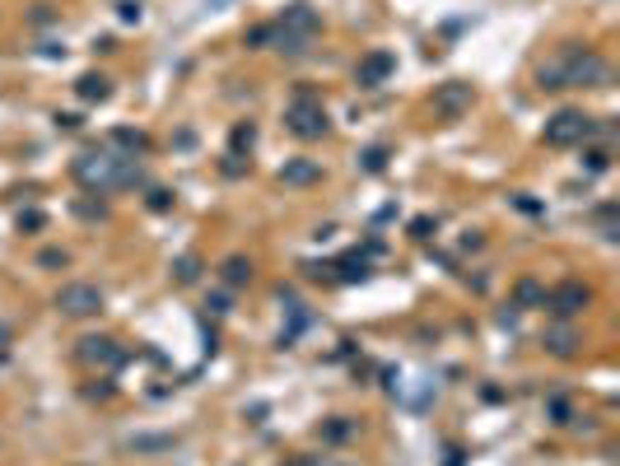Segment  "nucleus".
Instances as JSON below:
<instances>
[{"label":"nucleus","instance_id":"nucleus-1","mask_svg":"<svg viewBox=\"0 0 620 466\" xmlns=\"http://www.w3.org/2000/svg\"><path fill=\"white\" fill-rule=\"evenodd\" d=\"M611 79V66L587 47H564L555 61L536 70V89H602Z\"/></svg>","mask_w":620,"mask_h":466},{"label":"nucleus","instance_id":"nucleus-2","mask_svg":"<svg viewBox=\"0 0 620 466\" xmlns=\"http://www.w3.org/2000/svg\"><path fill=\"white\" fill-rule=\"evenodd\" d=\"M70 173L89 191H117V187H140V182H145L136 154H113V149H84V154L70 164Z\"/></svg>","mask_w":620,"mask_h":466},{"label":"nucleus","instance_id":"nucleus-3","mask_svg":"<svg viewBox=\"0 0 620 466\" xmlns=\"http://www.w3.org/2000/svg\"><path fill=\"white\" fill-rule=\"evenodd\" d=\"M313 33H317V10L313 5H289L280 14V23H271V47L285 56H299V52H308Z\"/></svg>","mask_w":620,"mask_h":466},{"label":"nucleus","instance_id":"nucleus-4","mask_svg":"<svg viewBox=\"0 0 620 466\" xmlns=\"http://www.w3.org/2000/svg\"><path fill=\"white\" fill-rule=\"evenodd\" d=\"M285 126H289V135H299V140H322L331 122H327L322 98H317L313 89H299V93H294V103L285 108Z\"/></svg>","mask_w":620,"mask_h":466},{"label":"nucleus","instance_id":"nucleus-5","mask_svg":"<svg viewBox=\"0 0 620 466\" xmlns=\"http://www.w3.org/2000/svg\"><path fill=\"white\" fill-rule=\"evenodd\" d=\"M546 144H555V149H569V144H587L592 135H602V122H592L587 112H578V108H564V112H555L551 122H546Z\"/></svg>","mask_w":620,"mask_h":466},{"label":"nucleus","instance_id":"nucleus-6","mask_svg":"<svg viewBox=\"0 0 620 466\" xmlns=\"http://www.w3.org/2000/svg\"><path fill=\"white\" fill-rule=\"evenodd\" d=\"M57 312H66V317H93V312H103V289L84 285V280H70V285L57 289Z\"/></svg>","mask_w":620,"mask_h":466},{"label":"nucleus","instance_id":"nucleus-7","mask_svg":"<svg viewBox=\"0 0 620 466\" xmlns=\"http://www.w3.org/2000/svg\"><path fill=\"white\" fill-rule=\"evenodd\" d=\"M471 84H466V79H448V84H439V89H434V112H439L443 122H457V117H462V112H471Z\"/></svg>","mask_w":620,"mask_h":466},{"label":"nucleus","instance_id":"nucleus-8","mask_svg":"<svg viewBox=\"0 0 620 466\" xmlns=\"http://www.w3.org/2000/svg\"><path fill=\"white\" fill-rule=\"evenodd\" d=\"M79 359H84L89 368H122L126 350L113 341V336H84V341H79Z\"/></svg>","mask_w":620,"mask_h":466},{"label":"nucleus","instance_id":"nucleus-9","mask_svg":"<svg viewBox=\"0 0 620 466\" xmlns=\"http://www.w3.org/2000/svg\"><path fill=\"white\" fill-rule=\"evenodd\" d=\"M392 75H396V56L378 47V52H369V56L360 61V70H355V84H360V89H378V84H387Z\"/></svg>","mask_w":620,"mask_h":466},{"label":"nucleus","instance_id":"nucleus-10","mask_svg":"<svg viewBox=\"0 0 620 466\" xmlns=\"http://www.w3.org/2000/svg\"><path fill=\"white\" fill-rule=\"evenodd\" d=\"M587 299H592V294H587V285H578V280H564L555 294H546V308H551L555 317H578V312L587 308Z\"/></svg>","mask_w":620,"mask_h":466},{"label":"nucleus","instance_id":"nucleus-11","mask_svg":"<svg viewBox=\"0 0 620 466\" xmlns=\"http://www.w3.org/2000/svg\"><path fill=\"white\" fill-rule=\"evenodd\" d=\"M280 182L285 187H313V182H322V164L317 159H289L280 168Z\"/></svg>","mask_w":620,"mask_h":466},{"label":"nucleus","instance_id":"nucleus-12","mask_svg":"<svg viewBox=\"0 0 620 466\" xmlns=\"http://www.w3.org/2000/svg\"><path fill=\"white\" fill-rule=\"evenodd\" d=\"M513 308H546V285L536 275H522L513 285Z\"/></svg>","mask_w":620,"mask_h":466},{"label":"nucleus","instance_id":"nucleus-13","mask_svg":"<svg viewBox=\"0 0 620 466\" xmlns=\"http://www.w3.org/2000/svg\"><path fill=\"white\" fill-rule=\"evenodd\" d=\"M336 271H340V285H364V280H369V252H345L336 261Z\"/></svg>","mask_w":620,"mask_h":466},{"label":"nucleus","instance_id":"nucleus-14","mask_svg":"<svg viewBox=\"0 0 620 466\" xmlns=\"http://www.w3.org/2000/svg\"><path fill=\"white\" fill-rule=\"evenodd\" d=\"M75 93L84 103H108V98H113V79H108V75H79Z\"/></svg>","mask_w":620,"mask_h":466},{"label":"nucleus","instance_id":"nucleus-15","mask_svg":"<svg viewBox=\"0 0 620 466\" xmlns=\"http://www.w3.org/2000/svg\"><path fill=\"white\" fill-rule=\"evenodd\" d=\"M219 280H224L229 289H243L252 280V261H248V256H229L224 266H219Z\"/></svg>","mask_w":620,"mask_h":466},{"label":"nucleus","instance_id":"nucleus-16","mask_svg":"<svg viewBox=\"0 0 620 466\" xmlns=\"http://www.w3.org/2000/svg\"><path fill=\"white\" fill-rule=\"evenodd\" d=\"M252 144H257V126H252V122H238L234 131H229V154H238V159H243V154L252 149Z\"/></svg>","mask_w":620,"mask_h":466},{"label":"nucleus","instance_id":"nucleus-17","mask_svg":"<svg viewBox=\"0 0 620 466\" xmlns=\"http://www.w3.org/2000/svg\"><path fill=\"white\" fill-rule=\"evenodd\" d=\"M113 140L122 144V149H131V154H145V149H149L145 131H131V126H117V131H113Z\"/></svg>","mask_w":620,"mask_h":466},{"label":"nucleus","instance_id":"nucleus-18","mask_svg":"<svg viewBox=\"0 0 620 466\" xmlns=\"http://www.w3.org/2000/svg\"><path fill=\"white\" fill-rule=\"evenodd\" d=\"M173 275H178V285H192V280L201 275V256H196V252L178 256V261H173Z\"/></svg>","mask_w":620,"mask_h":466},{"label":"nucleus","instance_id":"nucleus-19","mask_svg":"<svg viewBox=\"0 0 620 466\" xmlns=\"http://www.w3.org/2000/svg\"><path fill=\"white\" fill-rule=\"evenodd\" d=\"M387 154H392L387 144H369V149L360 154V168H364V173H383V168H387Z\"/></svg>","mask_w":620,"mask_h":466},{"label":"nucleus","instance_id":"nucleus-20","mask_svg":"<svg viewBox=\"0 0 620 466\" xmlns=\"http://www.w3.org/2000/svg\"><path fill=\"white\" fill-rule=\"evenodd\" d=\"M38 266H42V271H66L70 266V252H66V247H47V252H38Z\"/></svg>","mask_w":620,"mask_h":466},{"label":"nucleus","instance_id":"nucleus-21","mask_svg":"<svg viewBox=\"0 0 620 466\" xmlns=\"http://www.w3.org/2000/svg\"><path fill=\"white\" fill-rule=\"evenodd\" d=\"M159 448H173L168 433H145V438H131V453H159Z\"/></svg>","mask_w":620,"mask_h":466},{"label":"nucleus","instance_id":"nucleus-22","mask_svg":"<svg viewBox=\"0 0 620 466\" xmlns=\"http://www.w3.org/2000/svg\"><path fill=\"white\" fill-rule=\"evenodd\" d=\"M546 345H551V350H555V355H574V331H569V326H560V331H551V336H546Z\"/></svg>","mask_w":620,"mask_h":466},{"label":"nucleus","instance_id":"nucleus-23","mask_svg":"<svg viewBox=\"0 0 620 466\" xmlns=\"http://www.w3.org/2000/svg\"><path fill=\"white\" fill-rule=\"evenodd\" d=\"M145 205H149L154 215H168V210H173V191H168V187H149V200H145Z\"/></svg>","mask_w":620,"mask_h":466},{"label":"nucleus","instance_id":"nucleus-24","mask_svg":"<svg viewBox=\"0 0 620 466\" xmlns=\"http://www.w3.org/2000/svg\"><path fill=\"white\" fill-rule=\"evenodd\" d=\"M350 433H355V424H350V420H340V415H336V420H331L327 429H322V438H327V443H345Z\"/></svg>","mask_w":620,"mask_h":466},{"label":"nucleus","instance_id":"nucleus-25","mask_svg":"<svg viewBox=\"0 0 620 466\" xmlns=\"http://www.w3.org/2000/svg\"><path fill=\"white\" fill-rule=\"evenodd\" d=\"M70 210H75L79 220H108V205H103V200H75Z\"/></svg>","mask_w":620,"mask_h":466},{"label":"nucleus","instance_id":"nucleus-26","mask_svg":"<svg viewBox=\"0 0 620 466\" xmlns=\"http://www.w3.org/2000/svg\"><path fill=\"white\" fill-rule=\"evenodd\" d=\"M546 415H551V424H569V420H574V415H569V401H564V397H551V401H546Z\"/></svg>","mask_w":620,"mask_h":466},{"label":"nucleus","instance_id":"nucleus-27","mask_svg":"<svg viewBox=\"0 0 620 466\" xmlns=\"http://www.w3.org/2000/svg\"><path fill=\"white\" fill-rule=\"evenodd\" d=\"M14 224H19V233H23V229L38 233V229H47V215H42V210H19V220H14Z\"/></svg>","mask_w":620,"mask_h":466},{"label":"nucleus","instance_id":"nucleus-28","mask_svg":"<svg viewBox=\"0 0 620 466\" xmlns=\"http://www.w3.org/2000/svg\"><path fill=\"white\" fill-rule=\"evenodd\" d=\"M434 229H439V224L429 220V215H415V220H411V238H420V243H429V238H434Z\"/></svg>","mask_w":620,"mask_h":466},{"label":"nucleus","instance_id":"nucleus-29","mask_svg":"<svg viewBox=\"0 0 620 466\" xmlns=\"http://www.w3.org/2000/svg\"><path fill=\"white\" fill-rule=\"evenodd\" d=\"M583 168H587V173H607V168H611V154H607V149H587V154H583Z\"/></svg>","mask_w":620,"mask_h":466},{"label":"nucleus","instance_id":"nucleus-30","mask_svg":"<svg viewBox=\"0 0 620 466\" xmlns=\"http://www.w3.org/2000/svg\"><path fill=\"white\" fill-rule=\"evenodd\" d=\"M140 14H145V10H140V0H117V19H122V23H140Z\"/></svg>","mask_w":620,"mask_h":466},{"label":"nucleus","instance_id":"nucleus-31","mask_svg":"<svg viewBox=\"0 0 620 466\" xmlns=\"http://www.w3.org/2000/svg\"><path fill=\"white\" fill-rule=\"evenodd\" d=\"M243 42H248V47H271V23H257V28H248V33H243Z\"/></svg>","mask_w":620,"mask_h":466},{"label":"nucleus","instance_id":"nucleus-32","mask_svg":"<svg viewBox=\"0 0 620 466\" xmlns=\"http://www.w3.org/2000/svg\"><path fill=\"white\" fill-rule=\"evenodd\" d=\"M224 178H243V159H238V154L224 159Z\"/></svg>","mask_w":620,"mask_h":466},{"label":"nucleus","instance_id":"nucleus-33","mask_svg":"<svg viewBox=\"0 0 620 466\" xmlns=\"http://www.w3.org/2000/svg\"><path fill=\"white\" fill-rule=\"evenodd\" d=\"M57 126H61V131H75L79 117H75V112H57Z\"/></svg>","mask_w":620,"mask_h":466},{"label":"nucleus","instance_id":"nucleus-34","mask_svg":"<svg viewBox=\"0 0 620 466\" xmlns=\"http://www.w3.org/2000/svg\"><path fill=\"white\" fill-rule=\"evenodd\" d=\"M513 205H518V210H527V215H541V205H536V200H527V196H513Z\"/></svg>","mask_w":620,"mask_h":466},{"label":"nucleus","instance_id":"nucleus-35","mask_svg":"<svg viewBox=\"0 0 620 466\" xmlns=\"http://www.w3.org/2000/svg\"><path fill=\"white\" fill-rule=\"evenodd\" d=\"M205 308H210V312H229V299H224V294H214V299L205 303Z\"/></svg>","mask_w":620,"mask_h":466},{"label":"nucleus","instance_id":"nucleus-36","mask_svg":"<svg viewBox=\"0 0 620 466\" xmlns=\"http://www.w3.org/2000/svg\"><path fill=\"white\" fill-rule=\"evenodd\" d=\"M443 466H462V453H457V448H448V457H443Z\"/></svg>","mask_w":620,"mask_h":466},{"label":"nucleus","instance_id":"nucleus-37","mask_svg":"<svg viewBox=\"0 0 620 466\" xmlns=\"http://www.w3.org/2000/svg\"><path fill=\"white\" fill-rule=\"evenodd\" d=\"M5 345H10V326L0 322V350H5Z\"/></svg>","mask_w":620,"mask_h":466}]
</instances>
